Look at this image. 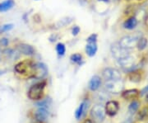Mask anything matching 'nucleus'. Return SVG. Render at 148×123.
<instances>
[{"instance_id":"obj_1","label":"nucleus","mask_w":148,"mask_h":123,"mask_svg":"<svg viewBox=\"0 0 148 123\" xmlns=\"http://www.w3.org/2000/svg\"><path fill=\"white\" fill-rule=\"evenodd\" d=\"M45 86H46L45 81H42V82L37 83L36 84L32 85L27 93L28 97L34 101L41 99V97L44 95V90H45Z\"/></svg>"},{"instance_id":"obj_2","label":"nucleus","mask_w":148,"mask_h":123,"mask_svg":"<svg viewBox=\"0 0 148 123\" xmlns=\"http://www.w3.org/2000/svg\"><path fill=\"white\" fill-rule=\"evenodd\" d=\"M123 87H124V84L122 79L106 81V83H105V88L106 90L110 93H114V94L122 93Z\"/></svg>"},{"instance_id":"obj_3","label":"nucleus","mask_w":148,"mask_h":123,"mask_svg":"<svg viewBox=\"0 0 148 123\" xmlns=\"http://www.w3.org/2000/svg\"><path fill=\"white\" fill-rule=\"evenodd\" d=\"M111 54L113 55V57L117 60L121 59L124 57H126L127 55H130V51L127 49H124L121 46L119 43H114L111 46Z\"/></svg>"},{"instance_id":"obj_4","label":"nucleus","mask_w":148,"mask_h":123,"mask_svg":"<svg viewBox=\"0 0 148 123\" xmlns=\"http://www.w3.org/2000/svg\"><path fill=\"white\" fill-rule=\"evenodd\" d=\"M90 115L95 122L101 123L106 118V109L101 104H97L92 107V109L90 111Z\"/></svg>"},{"instance_id":"obj_5","label":"nucleus","mask_w":148,"mask_h":123,"mask_svg":"<svg viewBox=\"0 0 148 123\" xmlns=\"http://www.w3.org/2000/svg\"><path fill=\"white\" fill-rule=\"evenodd\" d=\"M139 38L140 37H137L135 36H130V35L124 36L119 40V44L123 48L130 50V49L137 46V44H138Z\"/></svg>"},{"instance_id":"obj_6","label":"nucleus","mask_w":148,"mask_h":123,"mask_svg":"<svg viewBox=\"0 0 148 123\" xmlns=\"http://www.w3.org/2000/svg\"><path fill=\"white\" fill-rule=\"evenodd\" d=\"M118 62L122 67V69L126 70V71H132L134 70V68L136 66V59L134 56H132L131 55H129L121 59H119Z\"/></svg>"},{"instance_id":"obj_7","label":"nucleus","mask_w":148,"mask_h":123,"mask_svg":"<svg viewBox=\"0 0 148 123\" xmlns=\"http://www.w3.org/2000/svg\"><path fill=\"white\" fill-rule=\"evenodd\" d=\"M48 74L47 66L43 63H37L34 64L33 66V71H32V77L35 79H43L45 78Z\"/></svg>"},{"instance_id":"obj_8","label":"nucleus","mask_w":148,"mask_h":123,"mask_svg":"<svg viewBox=\"0 0 148 123\" xmlns=\"http://www.w3.org/2000/svg\"><path fill=\"white\" fill-rule=\"evenodd\" d=\"M102 75L106 81L121 79V74L119 70L114 68H106L102 72Z\"/></svg>"},{"instance_id":"obj_9","label":"nucleus","mask_w":148,"mask_h":123,"mask_svg":"<svg viewBox=\"0 0 148 123\" xmlns=\"http://www.w3.org/2000/svg\"><path fill=\"white\" fill-rule=\"evenodd\" d=\"M33 66L34 64H32L31 61L25 60V61H21L18 64H16L14 67V70L17 74H20V75H25L27 72H31V74H32Z\"/></svg>"},{"instance_id":"obj_10","label":"nucleus","mask_w":148,"mask_h":123,"mask_svg":"<svg viewBox=\"0 0 148 123\" xmlns=\"http://www.w3.org/2000/svg\"><path fill=\"white\" fill-rule=\"evenodd\" d=\"M105 109H106V113L108 116L114 117L119 112V103L116 101H109L106 103Z\"/></svg>"},{"instance_id":"obj_11","label":"nucleus","mask_w":148,"mask_h":123,"mask_svg":"<svg viewBox=\"0 0 148 123\" xmlns=\"http://www.w3.org/2000/svg\"><path fill=\"white\" fill-rule=\"evenodd\" d=\"M49 117V111L47 108L45 107H39L36 113H35V117L38 122H44L45 121L47 120Z\"/></svg>"},{"instance_id":"obj_12","label":"nucleus","mask_w":148,"mask_h":123,"mask_svg":"<svg viewBox=\"0 0 148 123\" xmlns=\"http://www.w3.org/2000/svg\"><path fill=\"white\" fill-rule=\"evenodd\" d=\"M88 106H89V102L87 101H83L80 104L79 107L75 112V117L77 118V120H79L82 117H84L87 109H88Z\"/></svg>"},{"instance_id":"obj_13","label":"nucleus","mask_w":148,"mask_h":123,"mask_svg":"<svg viewBox=\"0 0 148 123\" xmlns=\"http://www.w3.org/2000/svg\"><path fill=\"white\" fill-rule=\"evenodd\" d=\"M140 95V92L138 89H128L122 93V97L126 100H134L137 99Z\"/></svg>"},{"instance_id":"obj_14","label":"nucleus","mask_w":148,"mask_h":123,"mask_svg":"<svg viewBox=\"0 0 148 123\" xmlns=\"http://www.w3.org/2000/svg\"><path fill=\"white\" fill-rule=\"evenodd\" d=\"M101 85V79L98 75H94L88 84V88L91 91H96Z\"/></svg>"},{"instance_id":"obj_15","label":"nucleus","mask_w":148,"mask_h":123,"mask_svg":"<svg viewBox=\"0 0 148 123\" xmlns=\"http://www.w3.org/2000/svg\"><path fill=\"white\" fill-rule=\"evenodd\" d=\"M138 20L136 17H128L127 19H126L123 24V27H124L125 29L127 30H133L135 27L138 26Z\"/></svg>"},{"instance_id":"obj_16","label":"nucleus","mask_w":148,"mask_h":123,"mask_svg":"<svg viewBox=\"0 0 148 123\" xmlns=\"http://www.w3.org/2000/svg\"><path fill=\"white\" fill-rule=\"evenodd\" d=\"M17 49H18L19 52H21L23 55H33L35 54L34 48L28 44H20L17 46Z\"/></svg>"},{"instance_id":"obj_17","label":"nucleus","mask_w":148,"mask_h":123,"mask_svg":"<svg viewBox=\"0 0 148 123\" xmlns=\"http://www.w3.org/2000/svg\"><path fill=\"white\" fill-rule=\"evenodd\" d=\"M97 44L96 42L94 43H88L86 46V53L88 56L90 57H93L94 55H95V54L97 52Z\"/></svg>"},{"instance_id":"obj_18","label":"nucleus","mask_w":148,"mask_h":123,"mask_svg":"<svg viewBox=\"0 0 148 123\" xmlns=\"http://www.w3.org/2000/svg\"><path fill=\"white\" fill-rule=\"evenodd\" d=\"M15 4L14 0H5L0 3V12H6L12 9Z\"/></svg>"},{"instance_id":"obj_19","label":"nucleus","mask_w":148,"mask_h":123,"mask_svg":"<svg viewBox=\"0 0 148 123\" xmlns=\"http://www.w3.org/2000/svg\"><path fill=\"white\" fill-rule=\"evenodd\" d=\"M128 79L131 82L133 83H138L142 79V75L140 72H138L137 70H133L130 71V73L128 74Z\"/></svg>"},{"instance_id":"obj_20","label":"nucleus","mask_w":148,"mask_h":123,"mask_svg":"<svg viewBox=\"0 0 148 123\" xmlns=\"http://www.w3.org/2000/svg\"><path fill=\"white\" fill-rule=\"evenodd\" d=\"M148 41L147 38L145 37H140L138 39V44H137V46L139 50H143L144 49L147 48V46Z\"/></svg>"},{"instance_id":"obj_21","label":"nucleus","mask_w":148,"mask_h":123,"mask_svg":"<svg viewBox=\"0 0 148 123\" xmlns=\"http://www.w3.org/2000/svg\"><path fill=\"white\" fill-rule=\"evenodd\" d=\"M56 51L59 56H64L66 52V47H65V45L64 43L59 42L57 44L56 46Z\"/></svg>"},{"instance_id":"obj_22","label":"nucleus","mask_w":148,"mask_h":123,"mask_svg":"<svg viewBox=\"0 0 148 123\" xmlns=\"http://www.w3.org/2000/svg\"><path fill=\"white\" fill-rule=\"evenodd\" d=\"M51 99L50 98H45V99H44L42 101H40V102H38L36 103V106L38 107H45V108H48V107L50 106V104H51Z\"/></svg>"},{"instance_id":"obj_23","label":"nucleus","mask_w":148,"mask_h":123,"mask_svg":"<svg viewBox=\"0 0 148 123\" xmlns=\"http://www.w3.org/2000/svg\"><path fill=\"white\" fill-rule=\"evenodd\" d=\"M148 117V107H143V109L138 113V120H144Z\"/></svg>"},{"instance_id":"obj_24","label":"nucleus","mask_w":148,"mask_h":123,"mask_svg":"<svg viewBox=\"0 0 148 123\" xmlns=\"http://www.w3.org/2000/svg\"><path fill=\"white\" fill-rule=\"evenodd\" d=\"M140 107V103L138 101H133L128 107V112L130 113H135Z\"/></svg>"},{"instance_id":"obj_25","label":"nucleus","mask_w":148,"mask_h":123,"mask_svg":"<svg viewBox=\"0 0 148 123\" xmlns=\"http://www.w3.org/2000/svg\"><path fill=\"white\" fill-rule=\"evenodd\" d=\"M70 59L73 63L75 64H81V62L82 61V55L81 54H73L71 55Z\"/></svg>"},{"instance_id":"obj_26","label":"nucleus","mask_w":148,"mask_h":123,"mask_svg":"<svg viewBox=\"0 0 148 123\" xmlns=\"http://www.w3.org/2000/svg\"><path fill=\"white\" fill-rule=\"evenodd\" d=\"M13 28V24H12V23H9V24H5V25H3V26H2L1 28H0V32H8V31H10Z\"/></svg>"},{"instance_id":"obj_27","label":"nucleus","mask_w":148,"mask_h":123,"mask_svg":"<svg viewBox=\"0 0 148 123\" xmlns=\"http://www.w3.org/2000/svg\"><path fill=\"white\" fill-rule=\"evenodd\" d=\"M86 41L88 43H94L97 41V35L96 34H91L89 37L86 39Z\"/></svg>"},{"instance_id":"obj_28","label":"nucleus","mask_w":148,"mask_h":123,"mask_svg":"<svg viewBox=\"0 0 148 123\" xmlns=\"http://www.w3.org/2000/svg\"><path fill=\"white\" fill-rule=\"evenodd\" d=\"M8 40L7 39V38H2L1 40H0V44L3 46H8Z\"/></svg>"},{"instance_id":"obj_29","label":"nucleus","mask_w":148,"mask_h":123,"mask_svg":"<svg viewBox=\"0 0 148 123\" xmlns=\"http://www.w3.org/2000/svg\"><path fill=\"white\" fill-rule=\"evenodd\" d=\"M79 32H80V27H77V26H75V27L73 28V30H72V34H73V36H77Z\"/></svg>"},{"instance_id":"obj_30","label":"nucleus","mask_w":148,"mask_h":123,"mask_svg":"<svg viewBox=\"0 0 148 123\" xmlns=\"http://www.w3.org/2000/svg\"><path fill=\"white\" fill-rule=\"evenodd\" d=\"M141 93V94L142 95H144V94H146V93H148V85L147 86V87H145L144 88H143L142 91L140 92Z\"/></svg>"},{"instance_id":"obj_31","label":"nucleus","mask_w":148,"mask_h":123,"mask_svg":"<svg viewBox=\"0 0 148 123\" xmlns=\"http://www.w3.org/2000/svg\"><path fill=\"white\" fill-rule=\"evenodd\" d=\"M145 25L148 28V12L146 14V17H145Z\"/></svg>"},{"instance_id":"obj_32","label":"nucleus","mask_w":148,"mask_h":123,"mask_svg":"<svg viewBox=\"0 0 148 123\" xmlns=\"http://www.w3.org/2000/svg\"><path fill=\"white\" fill-rule=\"evenodd\" d=\"M82 123H93V122H92V121H91L90 119H86Z\"/></svg>"},{"instance_id":"obj_33","label":"nucleus","mask_w":148,"mask_h":123,"mask_svg":"<svg viewBox=\"0 0 148 123\" xmlns=\"http://www.w3.org/2000/svg\"><path fill=\"white\" fill-rule=\"evenodd\" d=\"M99 2H102V3H109L110 0H98Z\"/></svg>"},{"instance_id":"obj_34","label":"nucleus","mask_w":148,"mask_h":123,"mask_svg":"<svg viewBox=\"0 0 148 123\" xmlns=\"http://www.w3.org/2000/svg\"><path fill=\"white\" fill-rule=\"evenodd\" d=\"M6 71L5 70H0V76H1V75H3V74H4V73H5Z\"/></svg>"},{"instance_id":"obj_35","label":"nucleus","mask_w":148,"mask_h":123,"mask_svg":"<svg viewBox=\"0 0 148 123\" xmlns=\"http://www.w3.org/2000/svg\"><path fill=\"white\" fill-rule=\"evenodd\" d=\"M146 101H147V102H148V94L147 95V97H146Z\"/></svg>"},{"instance_id":"obj_36","label":"nucleus","mask_w":148,"mask_h":123,"mask_svg":"<svg viewBox=\"0 0 148 123\" xmlns=\"http://www.w3.org/2000/svg\"><path fill=\"white\" fill-rule=\"evenodd\" d=\"M138 1H142V0H138Z\"/></svg>"},{"instance_id":"obj_37","label":"nucleus","mask_w":148,"mask_h":123,"mask_svg":"<svg viewBox=\"0 0 148 123\" xmlns=\"http://www.w3.org/2000/svg\"><path fill=\"white\" fill-rule=\"evenodd\" d=\"M39 123H43V122H39Z\"/></svg>"}]
</instances>
